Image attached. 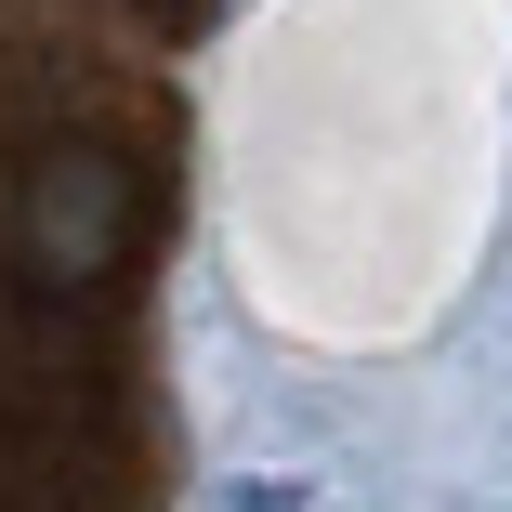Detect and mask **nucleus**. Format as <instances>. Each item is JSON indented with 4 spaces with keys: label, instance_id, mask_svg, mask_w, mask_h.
<instances>
[{
    "label": "nucleus",
    "instance_id": "obj_1",
    "mask_svg": "<svg viewBox=\"0 0 512 512\" xmlns=\"http://www.w3.org/2000/svg\"><path fill=\"white\" fill-rule=\"evenodd\" d=\"M224 0H0V512H158V302Z\"/></svg>",
    "mask_w": 512,
    "mask_h": 512
}]
</instances>
